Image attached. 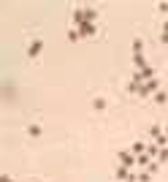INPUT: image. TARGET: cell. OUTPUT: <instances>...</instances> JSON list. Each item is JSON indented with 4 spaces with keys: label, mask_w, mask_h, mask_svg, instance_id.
Wrapping results in <instances>:
<instances>
[{
    "label": "cell",
    "mask_w": 168,
    "mask_h": 182,
    "mask_svg": "<svg viewBox=\"0 0 168 182\" xmlns=\"http://www.w3.org/2000/svg\"><path fill=\"white\" fill-rule=\"evenodd\" d=\"M41 49H43V44H41V41H33V44H30V57L41 54Z\"/></svg>",
    "instance_id": "obj_1"
}]
</instances>
